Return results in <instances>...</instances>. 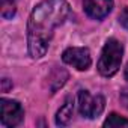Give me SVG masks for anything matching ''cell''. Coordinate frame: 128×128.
<instances>
[{
	"mask_svg": "<svg viewBox=\"0 0 128 128\" xmlns=\"http://www.w3.org/2000/svg\"><path fill=\"white\" fill-rule=\"evenodd\" d=\"M84 12L94 20L106 18L113 9V0H83Z\"/></svg>",
	"mask_w": 128,
	"mask_h": 128,
	"instance_id": "obj_6",
	"label": "cell"
},
{
	"mask_svg": "<svg viewBox=\"0 0 128 128\" xmlns=\"http://www.w3.org/2000/svg\"><path fill=\"white\" fill-rule=\"evenodd\" d=\"M68 14L66 0H44L33 8L27 23V47L33 59L45 56L54 29L66 20Z\"/></svg>",
	"mask_w": 128,
	"mask_h": 128,
	"instance_id": "obj_1",
	"label": "cell"
},
{
	"mask_svg": "<svg viewBox=\"0 0 128 128\" xmlns=\"http://www.w3.org/2000/svg\"><path fill=\"white\" fill-rule=\"evenodd\" d=\"M124 76H125V80H128V63L125 66V71H124Z\"/></svg>",
	"mask_w": 128,
	"mask_h": 128,
	"instance_id": "obj_14",
	"label": "cell"
},
{
	"mask_svg": "<svg viewBox=\"0 0 128 128\" xmlns=\"http://www.w3.org/2000/svg\"><path fill=\"white\" fill-rule=\"evenodd\" d=\"M12 88V83L9 82V78H3L2 80V92H8Z\"/></svg>",
	"mask_w": 128,
	"mask_h": 128,
	"instance_id": "obj_11",
	"label": "cell"
},
{
	"mask_svg": "<svg viewBox=\"0 0 128 128\" xmlns=\"http://www.w3.org/2000/svg\"><path fill=\"white\" fill-rule=\"evenodd\" d=\"M0 108H2V118H0V124L3 126H17L23 118H24V110L18 101L14 100H0Z\"/></svg>",
	"mask_w": 128,
	"mask_h": 128,
	"instance_id": "obj_5",
	"label": "cell"
},
{
	"mask_svg": "<svg viewBox=\"0 0 128 128\" xmlns=\"http://www.w3.org/2000/svg\"><path fill=\"white\" fill-rule=\"evenodd\" d=\"M119 23L128 30V9H124L122 11V14L119 15Z\"/></svg>",
	"mask_w": 128,
	"mask_h": 128,
	"instance_id": "obj_10",
	"label": "cell"
},
{
	"mask_svg": "<svg viewBox=\"0 0 128 128\" xmlns=\"http://www.w3.org/2000/svg\"><path fill=\"white\" fill-rule=\"evenodd\" d=\"M72 113H74V100L71 96H68L65 100V102H63V106L56 113V125L66 126L72 119Z\"/></svg>",
	"mask_w": 128,
	"mask_h": 128,
	"instance_id": "obj_7",
	"label": "cell"
},
{
	"mask_svg": "<svg viewBox=\"0 0 128 128\" xmlns=\"http://www.w3.org/2000/svg\"><path fill=\"white\" fill-rule=\"evenodd\" d=\"M120 101H122V104L128 108V89H124V90L120 92Z\"/></svg>",
	"mask_w": 128,
	"mask_h": 128,
	"instance_id": "obj_12",
	"label": "cell"
},
{
	"mask_svg": "<svg viewBox=\"0 0 128 128\" xmlns=\"http://www.w3.org/2000/svg\"><path fill=\"white\" fill-rule=\"evenodd\" d=\"M104 126H110V128H119V126H128V119L120 118L116 113L108 114V118L104 120Z\"/></svg>",
	"mask_w": 128,
	"mask_h": 128,
	"instance_id": "obj_9",
	"label": "cell"
},
{
	"mask_svg": "<svg viewBox=\"0 0 128 128\" xmlns=\"http://www.w3.org/2000/svg\"><path fill=\"white\" fill-rule=\"evenodd\" d=\"M68 80V72L65 70H59L56 68L51 76H50V83H51V90H57L59 88H62L63 84H65V82Z\"/></svg>",
	"mask_w": 128,
	"mask_h": 128,
	"instance_id": "obj_8",
	"label": "cell"
},
{
	"mask_svg": "<svg viewBox=\"0 0 128 128\" xmlns=\"http://www.w3.org/2000/svg\"><path fill=\"white\" fill-rule=\"evenodd\" d=\"M62 60L78 71H86L92 65L90 51L86 47H70L63 51Z\"/></svg>",
	"mask_w": 128,
	"mask_h": 128,
	"instance_id": "obj_4",
	"label": "cell"
},
{
	"mask_svg": "<svg viewBox=\"0 0 128 128\" xmlns=\"http://www.w3.org/2000/svg\"><path fill=\"white\" fill-rule=\"evenodd\" d=\"M15 3V0H2V6H11Z\"/></svg>",
	"mask_w": 128,
	"mask_h": 128,
	"instance_id": "obj_13",
	"label": "cell"
},
{
	"mask_svg": "<svg viewBox=\"0 0 128 128\" xmlns=\"http://www.w3.org/2000/svg\"><path fill=\"white\" fill-rule=\"evenodd\" d=\"M122 54H124L122 42L118 41L116 38H108L102 47V51L98 60V66H96L98 72L102 77H113L120 68Z\"/></svg>",
	"mask_w": 128,
	"mask_h": 128,
	"instance_id": "obj_2",
	"label": "cell"
},
{
	"mask_svg": "<svg viewBox=\"0 0 128 128\" xmlns=\"http://www.w3.org/2000/svg\"><path fill=\"white\" fill-rule=\"evenodd\" d=\"M106 107V100L102 95H90L89 90L78 92V112L86 119L98 118Z\"/></svg>",
	"mask_w": 128,
	"mask_h": 128,
	"instance_id": "obj_3",
	"label": "cell"
}]
</instances>
